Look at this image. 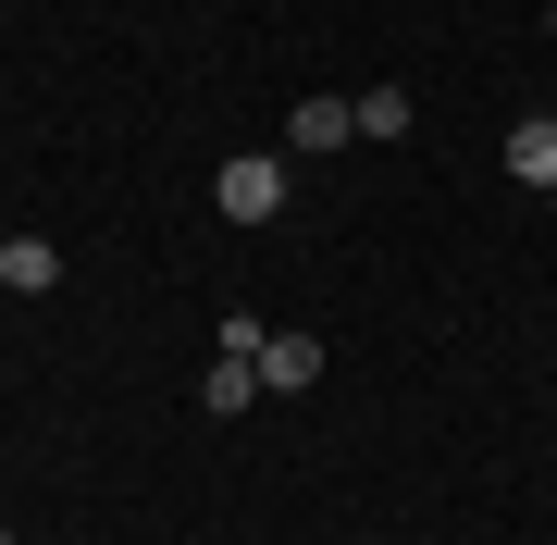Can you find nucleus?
Segmentation results:
<instances>
[{
	"mask_svg": "<svg viewBox=\"0 0 557 545\" xmlns=\"http://www.w3.org/2000/svg\"><path fill=\"white\" fill-rule=\"evenodd\" d=\"M211 211H223V223H273V211H285V162H260V149H236V162L211 174Z\"/></svg>",
	"mask_w": 557,
	"mask_h": 545,
	"instance_id": "1",
	"label": "nucleus"
},
{
	"mask_svg": "<svg viewBox=\"0 0 557 545\" xmlns=\"http://www.w3.org/2000/svg\"><path fill=\"white\" fill-rule=\"evenodd\" d=\"M260 384L273 397H310L322 384V335H260Z\"/></svg>",
	"mask_w": 557,
	"mask_h": 545,
	"instance_id": "2",
	"label": "nucleus"
},
{
	"mask_svg": "<svg viewBox=\"0 0 557 545\" xmlns=\"http://www.w3.org/2000/svg\"><path fill=\"white\" fill-rule=\"evenodd\" d=\"M347 137H359L347 100H298V112H285V149H310V162H322V149H347Z\"/></svg>",
	"mask_w": 557,
	"mask_h": 545,
	"instance_id": "3",
	"label": "nucleus"
},
{
	"mask_svg": "<svg viewBox=\"0 0 557 545\" xmlns=\"http://www.w3.org/2000/svg\"><path fill=\"white\" fill-rule=\"evenodd\" d=\"M508 174L520 186H557V112H520L508 124Z\"/></svg>",
	"mask_w": 557,
	"mask_h": 545,
	"instance_id": "4",
	"label": "nucleus"
},
{
	"mask_svg": "<svg viewBox=\"0 0 557 545\" xmlns=\"http://www.w3.org/2000/svg\"><path fill=\"white\" fill-rule=\"evenodd\" d=\"M0 285H13V298H50V285H62V248L50 236H13V248H0Z\"/></svg>",
	"mask_w": 557,
	"mask_h": 545,
	"instance_id": "5",
	"label": "nucleus"
},
{
	"mask_svg": "<svg viewBox=\"0 0 557 545\" xmlns=\"http://www.w3.org/2000/svg\"><path fill=\"white\" fill-rule=\"evenodd\" d=\"M248 397H260V360H211L199 372V409H211V422H236Z\"/></svg>",
	"mask_w": 557,
	"mask_h": 545,
	"instance_id": "6",
	"label": "nucleus"
},
{
	"mask_svg": "<svg viewBox=\"0 0 557 545\" xmlns=\"http://www.w3.org/2000/svg\"><path fill=\"white\" fill-rule=\"evenodd\" d=\"M347 112H359V137H409V87H359Z\"/></svg>",
	"mask_w": 557,
	"mask_h": 545,
	"instance_id": "7",
	"label": "nucleus"
},
{
	"mask_svg": "<svg viewBox=\"0 0 557 545\" xmlns=\"http://www.w3.org/2000/svg\"><path fill=\"white\" fill-rule=\"evenodd\" d=\"M0 545H13V521H0Z\"/></svg>",
	"mask_w": 557,
	"mask_h": 545,
	"instance_id": "8",
	"label": "nucleus"
},
{
	"mask_svg": "<svg viewBox=\"0 0 557 545\" xmlns=\"http://www.w3.org/2000/svg\"><path fill=\"white\" fill-rule=\"evenodd\" d=\"M0 248H13V236H0Z\"/></svg>",
	"mask_w": 557,
	"mask_h": 545,
	"instance_id": "9",
	"label": "nucleus"
}]
</instances>
